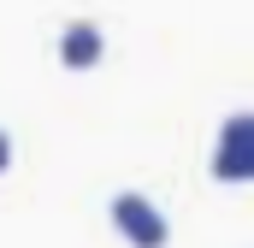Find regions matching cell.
<instances>
[{"mask_svg":"<svg viewBox=\"0 0 254 248\" xmlns=\"http://www.w3.org/2000/svg\"><path fill=\"white\" fill-rule=\"evenodd\" d=\"M113 225H119V237H125L130 248H166V243H172L166 213H160L148 195H136V189L113 195Z\"/></svg>","mask_w":254,"mask_h":248,"instance_id":"obj_1","label":"cell"},{"mask_svg":"<svg viewBox=\"0 0 254 248\" xmlns=\"http://www.w3.org/2000/svg\"><path fill=\"white\" fill-rule=\"evenodd\" d=\"M213 178L219 184H243L254 178V113H231L213 148Z\"/></svg>","mask_w":254,"mask_h":248,"instance_id":"obj_2","label":"cell"},{"mask_svg":"<svg viewBox=\"0 0 254 248\" xmlns=\"http://www.w3.org/2000/svg\"><path fill=\"white\" fill-rule=\"evenodd\" d=\"M101 54H107L101 24H83V18H77V24H65V30H60V60H65V65H95Z\"/></svg>","mask_w":254,"mask_h":248,"instance_id":"obj_3","label":"cell"},{"mask_svg":"<svg viewBox=\"0 0 254 248\" xmlns=\"http://www.w3.org/2000/svg\"><path fill=\"white\" fill-rule=\"evenodd\" d=\"M6 166H12V136L0 130V172H6Z\"/></svg>","mask_w":254,"mask_h":248,"instance_id":"obj_4","label":"cell"}]
</instances>
